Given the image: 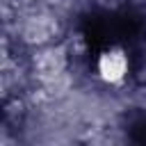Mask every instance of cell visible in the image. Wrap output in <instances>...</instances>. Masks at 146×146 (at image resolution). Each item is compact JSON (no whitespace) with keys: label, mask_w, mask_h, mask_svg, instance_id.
Listing matches in <instances>:
<instances>
[{"label":"cell","mask_w":146,"mask_h":146,"mask_svg":"<svg viewBox=\"0 0 146 146\" xmlns=\"http://www.w3.org/2000/svg\"><path fill=\"white\" fill-rule=\"evenodd\" d=\"M130 73V55L123 46H107L96 57V75L107 87H119Z\"/></svg>","instance_id":"cell-1"}]
</instances>
